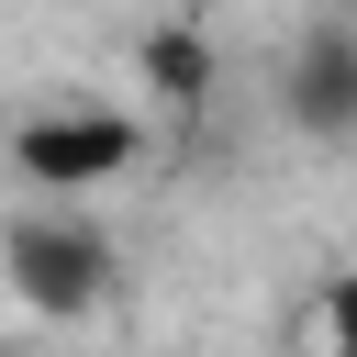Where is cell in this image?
<instances>
[{"mask_svg":"<svg viewBox=\"0 0 357 357\" xmlns=\"http://www.w3.org/2000/svg\"><path fill=\"white\" fill-rule=\"evenodd\" d=\"M0 290H11L22 312H45V324H78V312L112 290L100 223H89V212H56V201L11 212V223H0Z\"/></svg>","mask_w":357,"mask_h":357,"instance_id":"cell-1","label":"cell"},{"mask_svg":"<svg viewBox=\"0 0 357 357\" xmlns=\"http://www.w3.org/2000/svg\"><path fill=\"white\" fill-rule=\"evenodd\" d=\"M134 145H145V134H134L123 112H89V100H78V112H33V123L11 134V167H22L45 201H78V190L123 178V167H134Z\"/></svg>","mask_w":357,"mask_h":357,"instance_id":"cell-2","label":"cell"},{"mask_svg":"<svg viewBox=\"0 0 357 357\" xmlns=\"http://www.w3.org/2000/svg\"><path fill=\"white\" fill-rule=\"evenodd\" d=\"M279 112L301 134H357V22H312L290 78H279Z\"/></svg>","mask_w":357,"mask_h":357,"instance_id":"cell-3","label":"cell"},{"mask_svg":"<svg viewBox=\"0 0 357 357\" xmlns=\"http://www.w3.org/2000/svg\"><path fill=\"white\" fill-rule=\"evenodd\" d=\"M145 78H156L167 100H201V89H212V45H201V33H156V45H145Z\"/></svg>","mask_w":357,"mask_h":357,"instance_id":"cell-4","label":"cell"},{"mask_svg":"<svg viewBox=\"0 0 357 357\" xmlns=\"http://www.w3.org/2000/svg\"><path fill=\"white\" fill-rule=\"evenodd\" d=\"M324 357H357V279H335L324 301Z\"/></svg>","mask_w":357,"mask_h":357,"instance_id":"cell-5","label":"cell"}]
</instances>
